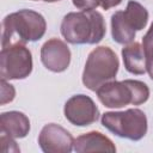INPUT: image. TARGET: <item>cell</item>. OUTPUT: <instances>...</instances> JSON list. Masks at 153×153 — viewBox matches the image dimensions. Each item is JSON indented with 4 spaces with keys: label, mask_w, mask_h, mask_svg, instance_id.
<instances>
[{
    "label": "cell",
    "mask_w": 153,
    "mask_h": 153,
    "mask_svg": "<svg viewBox=\"0 0 153 153\" xmlns=\"http://www.w3.org/2000/svg\"><path fill=\"white\" fill-rule=\"evenodd\" d=\"M65 117L74 126L86 127L94 123L99 117V109L86 94L72 96L63 108Z\"/></svg>",
    "instance_id": "7"
},
{
    "label": "cell",
    "mask_w": 153,
    "mask_h": 153,
    "mask_svg": "<svg viewBox=\"0 0 153 153\" xmlns=\"http://www.w3.org/2000/svg\"><path fill=\"white\" fill-rule=\"evenodd\" d=\"M98 99L106 108H122L128 104L140 105L148 100L149 88L140 80L127 79L122 81L111 80L96 91Z\"/></svg>",
    "instance_id": "3"
},
{
    "label": "cell",
    "mask_w": 153,
    "mask_h": 153,
    "mask_svg": "<svg viewBox=\"0 0 153 153\" xmlns=\"http://www.w3.org/2000/svg\"><path fill=\"white\" fill-rule=\"evenodd\" d=\"M41 61L51 72H63L71 63V50L63 41L50 38L41 48Z\"/></svg>",
    "instance_id": "9"
},
{
    "label": "cell",
    "mask_w": 153,
    "mask_h": 153,
    "mask_svg": "<svg viewBox=\"0 0 153 153\" xmlns=\"http://www.w3.org/2000/svg\"><path fill=\"white\" fill-rule=\"evenodd\" d=\"M1 47L26 44L41 39L47 30L44 17L32 10H19L7 14L1 26Z\"/></svg>",
    "instance_id": "1"
},
{
    "label": "cell",
    "mask_w": 153,
    "mask_h": 153,
    "mask_svg": "<svg viewBox=\"0 0 153 153\" xmlns=\"http://www.w3.org/2000/svg\"><path fill=\"white\" fill-rule=\"evenodd\" d=\"M105 32L104 18L96 10L69 12L61 23V35L71 44H97Z\"/></svg>",
    "instance_id": "2"
},
{
    "label": "cell",
    "mask_w": 153,
    "mask_h": 153,
    "mask_svg": "<svg viewBox=\"0 0 153 153\" xmlns=\"http://www.w3.org/2000/svg\"><path fill=\"white\" fill-rule=\"evenodd\" d=\"M124 13L130 18L136 31H140L146 27L147 22H148V11L140 2L130 0L127 4Z\"/></svg>",
    "instance_id": "14"
},
{
    "label": "cell",
    "mask_w": 153,
    "mask_h": 153,
    "mask_svg": "<svg viewBox=\"0 0 153 153\" xmlns=\"http://www.w3.org/2000/svg\"><path fill=\"white\" fill-rule=\"evenodd\" d=\"M38 145L44 153H69L73 149L74 139L63 127L48 123L38 135Z\"/></svg>",
    "instance_id": "8"
},
{
    "label": "cell",
    "mask_w": 153,
    "mask_h": 153,
    "mask_svg": "<svg viewBox=\"0 0 153 153\" xmlns=\"http://www.w3.org/2000/svg\"><path fill=\"white\" fill-rule=\"evenodd\" d=\"M146 69L149 74V78L153 80V56L146 60Z\"/></svg>",
    "instance_id": "19"
},
{
    "label": "cell",
    "mask_w": 153,
    "mask_h": 153,
    "mask_svg": "<svg viewBox=\"0 0 153 153\" xmlns=\"http://www.w3.org/2000/svg\"><path fill=\"white\" fill-rule=\"evenodd\" d=\"M122 59L126 69L135 75H142L146 69V55L143 48L137 42H131L122 48Z\"/></svg>",
    "instance_id": "13"
},
{
    "label": "cell",
    "mask_w": 153,
    "mask_h": 153,
    "mask_svg": "<svg viewBox=\"0 0 153 153\" xmlns=\"http://www.w3.org/2000/svg\"><path fill=\"white\" fill-rule=\"evenodd\" d=\"M16 96V91L14 87L11 84H7L6 80L1 79V104H6L10 103L14 99Z\"/></svg>",
    "instance_id": "16"
},
{
    "label": "cell",
    "mask_w": 153,
    "mask_h": 153,
    "mask_svg": "<svg viewBox=\"0 0 153 153\" xmlns=\"http://www.w3.org/2000/svg\"><path fill=\"white\" fill-rule=\"evenodd\" d=\"M122 2V0H100V6L103 10H110L111 7L118 6Z\"/></svg>",
    "instance_id": "18"
},
{
    "label": "cell",
    "mask_w": 153,
    "mask_h": 153,
    "mask_svg": "<svg viewBox=\"0 0 153 153\" xmlns=\"http://www.w3.org/2000/svg\"><path fill=\"white\" fill-rule=\"evenodd\" d=\"M73 5L81 11L96 10L100 5V0H72Z\"/></svg>",
    "instance_id": "17"
},
{
    "label": "cell",
    "mask_w": 153,
    "mask_h": 153,
    "mask_svg": "<svg viewBox=\"0 0 153 153\" xmlns=\"http://www.w3.org/2000/svg\"><path fill=\"white\" fill-rule=\"evenodd\" d=\"M102 124L112 134L133 141L141 140L147 133V117L140 109L109 111L102 115Z\"/></svg>",
    "instance_id": "5"
},
{
    "label": "cell",
    "mask_w": 153,
    "mask_h": 153,
    "mask_svg": "<svg viewBox=\"0 0 153 153\" xmlns=\"http://www.w3.org/2000/svg\"><path fill=\"white\" fill-rule=\"evenodd\" d=\"M45 2H56V1H60V0H43Z\"/></svg>",
    "instance_id": "20"
},
{
    "label": "cell",
    "mask_w": 153,
    "mask_h": 153,
    "mask_svg": "<svg viewBox=\"0 0 153 153\" xmlns=\"http://www.w3.org/2000/svg\"><path fill=\"white\" fill-rule=\"evenodd\" d=\"M120 61L115 51L109 47H97L86 60L82 72V84L91 91H97L102 85L115 79Z\"/></svg>",
    "instance_id": "4"
},
{
    "label": "cell",
    "mask_w": 153,
    "mask_h": 153,
    "mask_svg": "<svg viewBox=\"0 0 153 153\" xmlns=\"http://www.w3.org/2000/svg\"><path fill=\"white\" fill-rule=\"evenodd\" d=\"M135 26L124 11H116L111 16V35L116 43H131L135 38Z\"/></svg>",
    "instance_id": "12"
},
{
    "label": "cell",
    "mask_w": 153,
    "mask_h": 153,
    "mask_svg": "<svg viewBox=\"0 0 153 153\" xmlns=\"http://www.w3.org/2000/svg\"><path fill=\"white\" fill-rule=\"evenodd\" d=\"M73 149L78 153L86 152H116V147L114 142L99 131H88L78 136L74 140Z\"/></svg>",
    "instance_id": "10"
},
{
    "label": "cell",
    "mask_w": 153,
    "mask_h": 153,
    "mask_svg": "<svg viewBox=\"0 0 153 153\" xmlns=\"http://www.w3.org/2000/svg\"><path fill=\"white\" fill-rule=\"evenodd\" d=\"M0 130L13 139H22L30 131V121L20 111L2 112L0 115Z\"/></svg>",
    "instance_id": "11"
},
{
    "label": "cell",
    "mask_w": 153,
    "mask_h": 153,
    "mask_svg": "<svg viewBox=\"0 0 153 153\" xmlns=\"http://www.w3.org/2000/svg\"><path fill=\"white\" fill-rule=\"evenodd\" d=\"M142 48L146 55V60L153 56V23L151 24L146 35L142 37Z\"/></svg>",
    "instance_id": "15"
},
{
    "label": "cell",
    "mask_w": 153,
    "mask_h": 153,
    "mask_svg": "<svg viewBox=\"0 0 153 153\" xmlns=\"http://www.w3.org/2000/svg\"><path fill=\"white\" fill-rule=\"evenodd\" d=\"M32 72V55L24 44H13L1 49L0 75L4 80L27 78Z\"/></svg>",
    "instance_id": "6"
}]
</instances>
